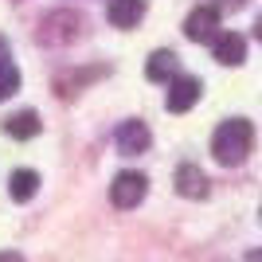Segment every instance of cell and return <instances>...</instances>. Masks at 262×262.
<instances>
[{"label":"cell","mask_w":262,"mask_h":262,"mask_svg":"<svg viewBox=\"0 0 262 262\" xmlns=\"http://www.w3.org/2000/svg\"><path fill=\"white\" fill-rule=\"evenodd\" d=\"M254 35H258V39H262V16H258V20H254Z\"/></svg>","instance_id":"18"},{"label":"cell","mask_w":262,"mask_h":262,"mask_svg":"<svg viewBox=\"0 0 262 262\" xmlns=\"http://www.w3.org/2000/svg\"><path fill=\"white\" fill-rule=\"evenodd\" d=\"M211 51H215V63H223V67H239L243 59H247V39H243L239 32H223L211 43Z\"/></svg>","instance_id":"7"},{"label":"cell","mask_w":262,"mask_h":262,"mask_svg":"<svg viewBox=\"0 0 262 262\" xmlns=\"http://www.w3.org/2000/svg\"><path fill=\"white\" fill-rule=\"evenodd\" d=\"M0 63H12V51H8V39L0 35Z\"/></svg>","instance_id":"14"},{"label":"cell","mask_w":262,"mask_h":262,"mask_svg":"<svg viewBox=\"0 0 262 262\" xmlns=\"http://www.w3.org/2000/svg\"><path fill=\"white\" fill-rule=\"evenodd\" d=\"M145 192H149L145 172H118L114 184H110V200H114V208H121V211L137 208V204L145 200Z\"/></svg>","instance_id":"2"},{"label":"cell","mask_w":262,"mask_h":262,"mask_svg":"<svg viewBox=\"0 0 262 262\" xmlns=\"http://www.w3.org/2000/svg\"><path fill=\"white\" fill-rule=\"evenodd\" d=\"M35 192H39V172H35V168H16V172L8 176V196L16 200V204H28Z\"/></svg>","instance_id":"11"},{"label":"cell","mask_w":262,"mask_h":262,"mask_svg":"<svg viewBox=\"0 0 262 262\" xmlns=\"http://www.w3.org/2000/svg\"><path fill=\"white\" fill-rule=\"evenodd\" d=\"M223 4H227V8H243V4H247V0H223Z\"/></svg>","instance_id":"17"},{"label":"cell","mask_w":262,"mask_h":262,"mask_svg":"<svg viewBox=\"0 0 262 262\" xmlns=\"http://www.w3.org/2000/svg\"><path fill=\"white\" fill-rule=\"evenodd\" d=\"M243 262H262V247H254V251L247 254V258H243Z\"/></svg>","instance_id":"16"},{"label":"cell","mask_w":262,"mask_h":262,"mask_svg":"<svg viewBox=\"0 0 262 262\" xmlns=\"http://www.w3.org/2000/svg\"><path fill=\"white\" fill-rule=\"evenodd\" d=\"M106 16L114 28H133V24L145 16V0H110Z\"/></svg>","instance_id":"10"},{"label":"cell","mask_w":262,"mask_h":262,"mask_svg":"<svg viewBox=\"0 0 262 262\" xmlns=\"http://www.w3.org/2000/svg\"><path fill=\"white\" fill-rule=\"evenodd\" d=\"M20 90V71H16V63H0V102L12 98Z\"/></svg>","instance_id":"13"},{"label":"cell","mask_w":262,"mask_h":262,"mask_svg":"<svg viewBox=\"0 0 262 262\" xmlns=\"http://www.w3.org/2000/svg\"><path fill=\"white\" fill-rule=\"evenodd\" d=\"M78 24L82 20H78L75 12H51L43 20V28H39V39L43 43H71L78 35Z\"/></svg>","instance_id":"6"},{"label":"cell","mask_w":262,"mask_h":262,"mask_svg":"<svg viewBox=\"0 0 262 262\" xmlns=\"http://www.w3.org/2000/svg\"><path fill=\"white\" fill-rule=\"evenodd\" d=\"M0 262H24V254H16V251H0Z\"/></svg>","instance_id":"15"},{"label":"cell","mask_w":262,"mask_h":262,"mask_svg":"<svg viewBox=\"0 0 262 262\" xmlns=\"http://www.w3.org/2000/svg\"><path fill=\"white\" fill-rule=\"evenodd\" d=\"M114 141H118V149H121L125 157H133V153H145V149L153 145V133H149V125H145V121L129 118V121H121V125H118Z\"/></svg>","instance_id":"5"},{"label":"cell","mask_w":262,"mask_h":262,"mask_svg":"<svg viewBox=\"0 0 262 262\" xmlns=\"http://www.w3.org/2000/svg\"><path fill=\"white\" fill-rule=\"evenodd\" d=\"M176 67H180L176 51H153V55H149L145 75H149V82H168V78H180V75H176Z\"/></svg>","instance_id":"12"},{"label":"cell","mask_w":262,"mask_h":262,"mask_svg":"<svg viewBox=\"0 0 262 262\" xmlns=\"http://www.w3.org/2000/svg\"><path fill=\"white\" fill-rule=\"evenodd\" d=\"M39 129H43V121H39V114H35V110H20V114L4 118V133H8V137H16V141H32Z\"/></svg>","instance_id":"9"},{"label":"cell","mask_w":262,"mask_h":262,"mask_svg":"<svg viewBox=\"0 0 262 262\" xmlns=\"http://www.w3.org/2000/svg\"><path fill=\"white\" fill-rule=\"evenodd\" d=\"M184 35L192 39V43H215L219 39V8H211V4H200L192 16L184 20Z\"/></svg>","instance_id":"3"},{"label":"cell","mask_w":262,"mask_h":262,"mask_svg":"<svg viewBox=\"0 0 262 262\" xmlns=\"http://www.w3.org/2000/svg\"><path fill=\"white\" fill-rule=\"evenodd\" d=\"M200 94H204V82L192 75H180L168 82V98H164V106L172 110V114H188V110L200 102Z\"/></svg>","instance_id":"4"},{"label":"cell","mask_w":262,"mask_h":262,"mask_svg":"<svg viewBox=\"0 0 262 262\" xmlns=\"http://www.w3.org/2000/svg\"><path fill=\"white\" fill-rule=\"evenodd\" d=\"M251 145H254V125L247 118H231L211 137V157L219 164H243L247 153H251Z\"/></svg>","instance_id":"1"},{"label":"cell","mask_w":262,"mask_h":262,"mask_svg":"<svg viewBox=\"0 0 262 262\" xmlns=\"http://www.w3.org/2000/svg\"><path fill=\"white\" fill-rule=\"evenodd\" d=\"M176 192L184 200H204L208 196V176L200 172L196 164H180L176 168Z\"/></svg>","instance_id":"8"}]
</instances>
